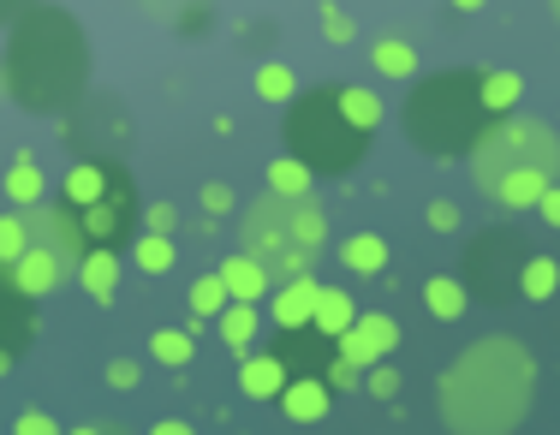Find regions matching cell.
<instances>
[{
    "label": "cell",
    "mask_w": 560,
    "mask_h": 435,
    "mask_svg": "<svg viewBox=\"0 0 560 435\" xmlns=\"http://www.w3.org/2000/svg\"><path fill=\"white\" fill-rule=\"evenodd\" d=\"M537 364L518 340L489 334L459 352V364L442 376V418L453 430H513L530 412Z\"/></svg>",
    "instance_id": "6da1fadb"
},
{
    "label": "cell",
    "mask_w": 560,
    "mask_h": 435,
    "mask_svg": "<svg viewBox=\"0 0 560 435\" xmlns=\"http://www.w3.org/2000/svg\"><path fill=\"white\" fill-rule=\"evenodd\" d=\"M471 179L501 209H537V197L560 179V131L530 114H495L465 150Z\"/></svg>",
    "instance_id": "7a4b0ae2"
},
{
    "label": "cell",
    "mask_w": 560,
    "mask_h": 435,
    "mask_svg": "<svg viewBox=\"0 0 560 435\" xmlns=\"http://www.w3.org/2000/svg\"><path fill=\"white\" fill-rule=\"evenodd\" d=\"M382 126V96L364 84H328L311 96H292L287 114V150L311 174H346L364 155V138Z\"/></svg>",
    "instance_id": "3957f363"
},
{
    "label": "cell",
    "mask_w": 560,
    "mask_h": 435,
    "mask_svg": "<svg viewBox=\"0 0 560 435\" xmlns=\"http://www.w3.org/2000/svg\"><path fill=\"white\" fill-rule=\"evenodd\" d=\"M323 233H328V221L311 197L269 191L262 203H250V215H245V250L262 257V269H269L275 281L311 274V257L323 250Z\"/></svg>",
    "instance_id": "277c9868"
},
{
    "label": "cell",
    "mask_w": 560,
    "mask_h": 435,
    "mask_svg": "<svg viewBox=\"0 0 560 435\" xmlns=\"http://www.w3.org/2000/svg\"><path fill=\"white\" fill-rule=\"evenodd\" d=\"M406 131L423 155H435V162L471 150V138L483 131L477 78L471 72H442V78H430V84H418V96L406 102Z\"/></svg>",
    "instance_id": "5b68a950"
},
{
    "label": "cell",
    "mask_w": 560,
    "mask_h": 435,
    "mask_svg": "<svg viewBox=\"0 0 560 435\" xmlns=\"http://www.w3.org/2000/svg\"><path fill=\"white\" fill-rule=\"evenodd\" d=\"M7 78L24 96V108H60V102H72L78 84H84V43H78V31L60 43V55H36V43L19 31L12 36V55H7Z\"/></svg>",
    "instance_id": "8992f818"
},
{
    "label": "cell",
    "mask_w": 560,
    "mask_h": 435,
    "mask_svg": "<svg viewBox=\"0 0 560 435\" xmlns=\"http://www.w3.org/2000/svg\"><path fill=\"white\" fill-rule=\"evenodd\" d=\"M518 262H525V250H518L506 233H489V239H477L471 250V281L483 286V298H506V286L518 281ZM471 286V293H477ZM518 293V286H513Z\"/></svg>",
    "instance_id": "52a82bcc"
},
{
    "label": "cell",
    "mask_w": 560,
    "mask_h": 435,
    "mask_svg": "<svg viewBox=\"0 0 560 435\" xmlns=\"http://www.w3.org/2000/svg\"><path fill=\"white\" fill-rule=\"evenodd\" d=\"M399 346V322L394 316H382V310H370V316H352V328L335 340V352L340 358H352L358 371H370V364H382L388 352Z\"/></svg>",
    "instance_id": "ba28073f"
},
{
    "label": "cell",
    "mask_w": 560,
    "mask_h": 435,
    "mask_svg": "<svg viewBox=\"0 0 560 435\" xmlns=\"http://www.w3.org/2000/svg\"><path fill=\"white\" fill-rule=\"evenodd\" d=\"M24 227H31L36 245H48L66 269H78L84 257V227H78V209H48V203H31L24 209Z\"/></svg>",
    "instance_id": "9c48e42d"
},
{
    "label": "cell",
    "mask_w": 560,
    "mask_h": 435,
    "mask_svg": "<svg viewBox=\"0 0 560 435\" xmlns=\"http://www.w3.org/2000/svg\"><path fill=\"white\" fill-rule=\"evenodd\" d=\"M328 405H335L328 376H287V388H280V412H287L292 424H323Z\"/></svg>",
    "instance_id": "30bf717a"
},
{
    "label": "cell",
    "mask_w": 560,
    "mask_h": 435,
    "mask_svg": "<svg viewBox=\"0 0 560 435\" xmlns=\"http://www.w3.org/2000/svg\"><path fill=\"white\" fill-rule=\"evenodd\" d=\"M12 281H19L24 298H48V293H55V286L66 281V262H60L48 245L31 239V245H24V257L12 262Z\"/></svg>",
    "instance_id": "8fae6325"
},
{
    "label": "cell",
    "mask_w": 560,
    "mask_h": 435,
    "mask_svg": "<svg viewBox=\"0 0 560 435\" xmlns=\"http://www.w3.org/2000/svg\"><path fill=\"white\" fill-rule=\"evenodd\" d=\"M126 221H131V191H126V179L102 197V203H90V209H78V227H84V239H96V245H108L126 233Z\"/></svg>",
    "instance_id": "7c38bea8"
},
{
    "label": "cell",
    "mask_w": 560,
    "mask_h": 435,
    "mask_svg": "<svg viewBox=\"0 0 560 435\" xmlns=\"http://www.w3.org/2000/svg\"><path fill=\"white\" fill-rule=\"evenodd\" d=\"M316 293L323 286L311 281V274H292V281H275V298H269V316L280 328H311V310H316Z\"/></svg>",
    "instance_id": "4fadbf2b"
},
{
    "label": "cell",
    "mask_w": 560,
    "mask_h": 435,
    "mask_svg": "<svg viewBox=\"0 0 560 435\" xmlns=\"http://www.w3.org/2000/svg\"><path fill=\"white\" fill-rule=\"evenodd\" d=\"M72 274H78V286H84L96 305H114V298H119V250L114 245H90L84 257H78Z\"/></svg>",
    "instance_id": "5bb4252c"
},
{
    "label": "cell",
    "mask_w": 560,
    "mask_h": 435,
    "mask_svg": "<svg viewBox=\"0 0 560 435\" xmlns=\"http://www.w3.org/2000/svg\"><path fill=\"white\" fill-rule=\"evenodd\" d=\"M215 274L226 281V293L245 298V305H262V298L275 293V274L262 269V257H250V250H233V257H226Z\"/></svg>",
    "instance_id": "9a60e30c"
},
{
    "label": "cell",
    "mask_w": 560,
    "mask_h": 435,
    "mask_svg": "<svg viewBox=\"0 0 560 435\" xmlns=\"http://www.w3.org/2000/svg\"><path fill=\"white\" fill-rule=\"evenodd\" d=\"M24 340H31V298L19 293L12 269L0 262V346H12V352H19Z\"/></svg>",
    "instance_id": "2e32d148"
},
{
    "label": "cell",
    "mask_w": 560,
    "mask_h": 435,
    "mask_svg": "<svg viewBox=\"0 0 560 435\" xmlns=\"http://www.w3.org/2000/svg\"><path fill=\"white\" fill-rule=\"evenodd\" d=\"M119 186V174L114 167H102V162H78L72 174L60 179V191H66V209H90V203H102Z\"/></svg>",
    "instance_id": "e0dca14e"
},
{
    "label": "cell",
    "mask_w": 560,
    "mask_h": 435,
    "mask_svg": "<svg viewBox=\"0 0 560 435\" xmlns=\"http://www.w3.org/2000/svg\"><path fill=\"white\" fill-rule=\"evenodd\" d=\"M423 310H430L435 322H459V316L471 310V286H465L459 274H430V281H423Z\"/></svg>",
    "instance_id": "ac0fdd59"
},
{
    "label": "cell",
    "mask_w": 560,
    "mask_h": 435,
    "mask_svg": "<svg viewBox=\"0 0 560 435\" xmlns=\"http://www.w3.org/2000/svg\"><path fill=\"white\" fill-rule=\"evenodd\" d=\"M257 322H262L257 305H245V298H226V310L215 316V334L226 340V352H233V358H238V352H250V340H257Z\"/></svg>",
    "instance_id": "d6986e66"
},
{
    "label": "cell",
    "mask_w": 560,
    "mask_h": 435,
    "mask_svg": "<svg viewBox=\"0 0 560 435\" xmlns=\"http://www.w3.org/2000/svg\"><path fill=\"white\" fill-rule=\"evenodd\" d=\"M340 262L352 274H382L394 262V250H388V239H382V233H352V239L340 245Z\"/></svg>",
    "instance_id": "ffe728a7"
},
{
    "label": "cell",
    "mask_w": 560,
    "mask_h": 435,
    "mask_svg": "<svg viewBox=\"0 0 560 435\" xmlns=\"http://www.w3.org/2000/svg\"><path fill=\"white\" fill-rule=\"evenodd\" d=\"M352 316H358L352 298H346L340 286H323V293H316V310H311V328H316V334H328V340H340L346 328H352Z\"/></svg>",
    "instance_id": "44dd1931"
},
{
    "label": "cell",
    "mask_w": 560,
    "mask_h": 435,
    "mask_svg": "<svg viewBox=\"0 0 560 435\" xmlns=\"http://www.w3.org/2000/svg\"><path fill=\"white\" fill-rule=\"evenodd\" d=\"M513 286L530 298V305H549V298L560 293V262L555 257H525V262H518V281Z\"/></svg>",
    "instance_id": "7402d4cb"
},
{
    "label": "cell",
    "mask_w": 560,
    "mask_h": 435,
    "mask_svg": "<svg viewBox=\"0 0 560 435\" xmlns=\"http://www.w3.org/2000/svg\"><path fill=\"white\" fill-rule=\"evenodd\" d=\"M150 358L162 364V371H185V364L197 358V334H191V328H155V334H150Z\"/></svg>",
    "instance_id": "603a6c76"
},
{
    "label": "cell",
    "mask_w": 560,
    "mask_h": 435,
    "mask_svg": "<svg viewBox=\"0 0 560 435\" xmlns=\"http://www.w3.org/2000/svg\"><path fill=\"white\" fill-rule=\"evenodd\" d=\"M7 197H12L19 209H31V203H43V197H48V179H43V167H36V155H31V150H24L19 162H12V174H7Z\"/></svg>",
    "instance_id": "cb8c5ba5"
},
{
    "label": "cell",
    "mask_w": 560,
    "mask_h": 435,
    "mask_svg": "<svg viewBox=\"0 0 560 435\" xmlns=\"http://www.w3.org/2000/svg\"><path fill=\"white\" fill-rule=\"evenodd\" d=\"M477 96H483V114H513L518 96H525V78L518 72H483L477 78Z\"/></svg>",
    "instance_id": "d4e9b609"
},
{
    "label": "cell",
    "mask_w": 560,
    "mask_h": 435,
    "mask_svg": "<svg viewBox=\"0 0 560 435\" xmlns=\"http://www.w3.org/2000/svg\"><path fill=\"white\" fill-rule=\"evenodd\" d=\"M131 262H138L143 274H173V262H179L173 233H150V227H143V239H131Z\"/></svg>",
    "instance_id": "484cf974"
},
{
    "label": "cell",
    "mask_w": 560,
    "mask_h": 435,
    "mask_svg": "<svg viewBox=\"0 0 560 435\" xmlns=\"http://www.w3.org/2000/svg\"><path fill=\"white\" fill-rule=\"evenodd\" d=\"M250 400H280V388H287V364L280 358H245V371H238Z\"/></svg>",
    "instance_id": "4316f807"
},
{
    "label": "cell",
    "mask_w": 560,
    "mask_h": 435,
    "mask_svg": "<svg viewBox=\"0 0 560 435\" xmlns=\"http://www.w3.org/2000/svg\"><path fill=\"white\" fill-rule=\"evenodd\" d=\"M370 66H376L382 78H418V48L399 43V36H382V43L370 48Z\"/></svg>",
    "instance_id": "83f0119b"
},
{
    "label": "cell",
    "mask_w": 560,
    "mask_h": 435,
    "mask_svg": "<svg viewBox=\"0 0 560 435\" xmlns=\"http://www.w3.org/2000/svg\"><path fill=\"white\" fill-rule=\"evenodd\" d=\"M257 96L269 102V108H292V96H299V78H292V66L262 60V66H257Z\"/></svg>",
    "instance_id": "f1b7e54d"
},
{
    "label": "cell",
    "mask_w": 560,
    "mask_h": 435,
    "mask_svg": "<svg viewBox=\"0 0 560 435\" xmlns=\"http://www.w3.org/2000/svg\"><path fill=\"white\" fill-rule=\"evenodd\" d=\"M311 167H304L299 162V155H275V162H269V191H280V197H311Z\"/></svg>",
    "instance_id": "f546056e"
},
{
    "label": "cell",
    "mask_w": 560,
    "mask_h": 435,
    "mask_svg": "<svg viewBox=\"0 0 560 435\" xmlns=\"http://www.w3.org/2000/svg\"><path fill=\"white\" fill-rule=\"evenodd\" d=\"M226 281L221 274H203V281H191V322H215V316L226 310Z\"/></svg>",
    "instance_id": "4dcf8cb0"
},
{
    "label": "cell",
    "mask_w": 560,
    "mask_h": 435,
    "mask_svg": "<svg viewBox=\"0 0 560 435\" xmlns=\"http://www.w3.org/2000/svg\"><path fill=\"white\" fill-rule=\"evenodd\" d=\"M24 245H31V227H24V215H0V262H19Z\"/></svg>",
    "instance_id": "1f68e13d"
},
{
    "label": "cell",
    "mask_w": 560,
    "mask_h": 435,
    "mask_svg": "<svg viewBox=\"0 0 560 435\" xmlns=\"http://www.w3.org/2000/svg\"><path fill=\"white\" fill-rule=\"evenodd\" d=\"M364 393H370V400H399V371H394L388 358L364 371Z\"/></svg>",
    "instance_id": "d6a6232c"
},
{
    "label": "cell",
    "mask_w": 560,
    "mask_h": 435,
    "mask_svg": "<svg viewBox=\"0 0 560 435\" xmlns=\"http://www.w3.org/2000/svg\"><path fill=\"white\" fill-rule=\"evenodd\" d=\"M316 24H323V36H328V43H335V48H340V43H352V36H358V24H352V12H340V7H335V0H328V7H323V12H316Z\"/></svg>",
    "instance_id": "836d02e7"
},
{
    "label": "cell",
    "mask_w": 560,
    "mask_h": 435,
    "mask_svg": "<svg viewBox=\"0 0 560 435\" xmlns=\"http://www.w3.org/2000/svg\"><path fill=\"white\" fill-rule=\"evenodd\" d=\"M423 221H430L435 233H459L465 227V215H459V203H447V197H435L430 209H423Z\"/></svg>",
    "instance_id": "e575fe53"
},
{
    "label": "cell",
    "mask_w": 560,
    "mask_h": 435,
    "mask_svg": "<svg viewBox=\"0 0 560 435\" xmlns=\"http://www.w3.org/2000/svg\"><path fill=\"white\" fill-rule=\"evenodd\" d=\"M328 388H335V393H352V388H364V371H358L352 358H340V352H335V364H328Z\"/></svg>",
    "instance_id": "d590c367"
},
{
    "label": "cell",
    "mask_w": 560,
    "mask_h": 435,
    "mask_svg": "<svg viewBox=\"0 0 560 435\" xmlns=\"http://www.w3.org/2000/svg\"><path fill=\"white\" fill-rule=\"evenodd\" d=\"M203 209H209V215H233V209H238V197H233V186H221V179H209V186H203Z\"/></svg>",
    "instance_id": "8d00e7d4"
},
{
    "label": "cell",
    "mask_w": 560,
    "mask_h": 435,
    "mask_svg": "<svg viewBox=\"0 0 560 435\" xmlns=\"http://www.w3.org/2000/svg\"><path fill=\"white\" fill-rule=\"evenodd\" d=\"M108 388H114V393H131V388H138V358H114V364H108Z\"/></svg>",
    "instance_id": "74e56055"
},
{
    "label": "cell",
    "mask_w": 560,
    "mask_h": 435,
    "mask_svg": "<svg viewBox=\"0 0 560 435\" xmlns=\"http://www.w3.org/2000/svg\"><path fill=\"white\" fill-rule=\"evenodd\" d=\"M143 227H150V233H173V227H179V209H173V203H150V209H143Z\"/></svg>",
    "instance_id": "f35d334b"
},
{
    "label": "cell",
    "mask_w": 560,
    "mask_h": 435,
    "mask_svg": "<svg viewBox=\"0 0 560 435\" xmlns=\"http://www.w3.org/2000/svg\"><path fill=\"white\" fill-rule=\"evenodd\" d=\"M537 215H542V227H555V233H560V179L537 197Z\"/></svg>",
    "instance_id": "ab89813d"
},
{
    "label": "cell",
    "mask_w": 560,
    "mask_h": 435,
    "mask_svg": "<svg viewBox=\"0 0 560 435\" xmlns=\"http://www.w3.org/2000/svg\"><path fill=\"white\" fill-rule=\"evenodd\" d=\"M12 430H19V435H55L60 424H55V418H48V412H24V418H19V424H12Z\"/></svg>",
    "instance_id": "60d3db41"
},
{
    "label": "cell",
    "mask_w": 560,
    "mask_h": 435,
    "mask_svg": "<svg viewBox=\"0 0 560 435\" xmlns=\"http://www.w3.org/2000/svg\"><path fill=\"white\" fill-rule=\"evenodd\" d=\"M155 435H191V424H185V418H162V424H155Z\"/></svg>",
    "instance_id": "b9f144b4"
},
{
    "label": "cell",
    "mask_w": 560,
    "mask_h": 435,
    "mask_svg": "<svg viewBox=\"0 0 560 435\" xmlns=\"http://www.w3.org/2000/svg\"><path fill=\"white\" fill-rule=\"evenodd\" d=\"M447 7H453V12H483L489 0H447Z\"/></svg>",
    "instance_id": "7bdbcfd3"
},
{
    "label": "cell",
    "mask_w": 560,
    "mask_h": 435,
    "mask_svg": "<svg viewBox=\"0 0 560 435\" xmlns=\"http://www.w3.org/2000/svg\"><path fill=\"white\" fill-rule=\"evenodd\" d=\"M12 358H19V352H12V346H0V376L12 371Z\"/></svg>",
    "instance_id": "ee69618b"
},
{
    "label": "cell",
    "mask_w": 560,
    "mask_h": 435,
    "mask_svg": "<svg viewBox=\"0 0 560 435\" xmlns=\"http://www.w3.org/2000/svg\"><path fill=\"white\" fill-rule=\"evenodd\" d=\"M7 90H12V78H7V72H0V96H7Z\"/></svg>",
    "instance_id": "f6af8a7d"
},
{
    "label": "cell",
    "mask_w": 560,
    "mask_h": 435,
    "mask_svg": "<svg viewBox=\"0 0 560 435\" xmlns=\"http://www.w3.org/2000/svg\"><path fill=\"white\" fill-rule=\"evenodd\" d=\"M555 126H560V114H555Z\"/></svg>",
    "instance_id": "bcb514c9"
},
{
    "label": "cell",
    "mask_w": 560,
    "mask_h": 435,
    "mask_svg": "<svg viewBox=\"0 0 560 435\" xmlns=\"http://www.w3.org/2000/svg\"><path fill=\"white\" fill-rule=\"evenodd\" d=\"M555 12H560V0H555Z\"/></svg>",
    "instance_id": "7dc6e473"
}]
</instances>
